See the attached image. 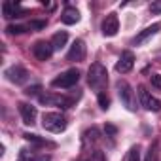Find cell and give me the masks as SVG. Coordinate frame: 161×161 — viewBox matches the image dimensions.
Here are the masks:
<instances>
[{
  "instance_id": "obj_1",
  "label": "cell",
  "mask_w": 161,
  "mask_h": 161,
  "mask_svg": "<svg viewBox=\"0 0 161 161\" xmlns=\"http://www.w3.org/2000/svg\"><path fill=\"white\" fill-rule=\"evenodd\" d=\"M87 84H89L91 89H95V91H99V93L104 89V86L108 84V72H106L104 64L93 63V64L89 66V70H87Z\"/></svg>"
},
{
  "instance_id": "obj_2",
  "label": "cell",
  "mask_w": 161,
  "mask_h": 161,
  "mask_svg": "<svg viewBox=\"0 0 161 161\" xmlns=\"http://www.w3.org/2000/svg\"><path fill=\"white\" fill-rule=\"evenodd\" d=\"M42 127L49 133H63L66 129V119L59 112H46L42 116Z\"/></svg>"
},
{
  "instance_id": "obj_3",
  "label": "cell",
  "mask_w": 161,
  "mask_h": 161,
  "mask_svg": "<svg viewBox=\"0 0 161 161\" xmlns=\"http://www.w3.org/2000/svg\"><path fill=\"white\" fill-rule=\"evenodd\" d=\"M78 82H80V70L78 68H68V70L61 72L57 78L51 80V86L61 87V89H68V87H74Z\"/></svg>"
},
{
  "instance_id": "obj_4",
  "label": "cell",
  "mask_w": 161,
  "mask_h": 161,
  "mask_svg": "<svg viewBox=\"0 0 161 161\" xmlns=\"http://www.w3.org/2000/svg\"><path fill=\"white\" fill-rule=\"evenodd\" d=\"M38 101L44 106H57V108H70L76 103L72 97H64V95H57V93H42L38 97Z\"/></svg>"
},
{
  "instance_id": "obj_5",
  "label": "cell",
  "mask_w": 161,
  "mask_h": 161,
  "mask_svg": "<svg viewBox=\"0 0 161 161\" xmlns=\"http://www.w3.org/2000/svg\"><path fill=\"white\" fill-rule=\"evenodd\" d=\"M118 93H119L121 104H123L127 110L135 112V110H136V99H135V91L131 89V86H129L127 82H119V84H118Z\"/></svg>"
},
{
  "instance_id": "obj_6",
  "label": "cell",
  "mask_w": 161,
  "mask_h": 161,
  "mask_svg": "<svg viewBox=\"0 0 161 161\" xmlns=\"http://www.w3.org/2000/svg\"><path fill=\"white\" fill-rule=\"evenodd\" d=\"M138 97H140V104L148 110V112H159L161 110V101L157 97H153L152 93H148V89L144 86L138 87Z\"/></svg>"
},
{
  "instance_id": "obj_7",
  "label": "cell",
  "mask_w": 161,
  "mask_h": 161,
  "mask_svg": "<svg viewBox=\"0 0 161 161\" xmlns=\"http://www.w3.org/2000/svg\"><path fill=\"white\" fill-rule=\"evenodd\" d=\"M4 76L10 80L12 84H15V86H21V84H25V82H27L29 72H27V68H23V66H19V64H14V66L6 68Z\"/></svg>"
},
{
  "instance_id": "obj_8",
  "label": "cell",
  "mask_w": 161,
  "mask_h": 161,
  "mask_svg": "<svg viewBox=\"0 0 161 161\" xmlns=\"http://www.w3.org/2000/svg\"><path fill=\"white\" fill-rule=\"evenodd\" d=\"M53 46L51 42H46V40H38L34 46H32V55L38 59V61H47L51 55H53Z\"/></svg>"
},
{
  "instance_id": "obj_9",
  "label": "cell",
  "mask_w": 161,
  "mask_h": 161,
  "mask_svg": "<svg viewBox=\"0 0 161 161\" xmlns=\"http://www.w3.org/2000/svg\"><path fill=\"white\" fill-rule=\"evenodd\" d=\"M84 59H86V42L84 40H74V44L70 46V49L66 53V61L80 63Z\"/></svg>"
},
{
  "instance_id": "obj_10",
  "label": "cell",
  "mask_w": 161,
  "mask_h": 161,
  "mask_svg": "<svg viewBox=\"0 0 161 161\" xmlns=\"http://www.w3.org/2000/svg\"><path fill=\"white\" fill-rule=\"evenodd\" d=\"M159 31H161V23H153V25L146 27L144 31H140V32L133 38V44H135V46H142V44H146L150 38H153Z\"/></svg>"
},
{
  "instance_id": "obj_11",
  "label": "cell",
  "mask_w": 161,
  "mask_h": 161,
  "mask_svg": "<svg viewBox=\"0 0 161 161\" xmlns=\"http://www.w3.org/2000/svg\"><path fill=\"white\" fill-rule=\"evenodd\" d=\"M17 108H19V114H21V119H23L25 125H34V123H36L38 112H36V108H34L32 104H29V103H19Z\"/></svg>"
},
{
  "instance_id": "obj_12",
  "label": "cell",
  "mask_w": 161,
  "mask_h": 161,
  "mask_svg": "<svg viewBox=\"0 0 161 161\" xmlns=\"http://www.w3.org/2000/svg\"><path fill=\"white\" fill-rule=\"evenodd\" d=\"M133 66H135V55H133V51L127 49V51L121 53L119 61L116 63V70H118L119 74H127V72L133 70Z\"/></svg>"
},
{
  "instance_id": "obj_13",
  "label": "cell",
  "mask_w": 161,
  "mask_h": 161,
  "mask_svg": "<svg viewBox=\"0 0 161 161\" xmlns=\"http://www.w3.org/2000/svg\"><path fill=\"white\" fill-rule=\"evenodd\" d=\"M119 31V19L116 14H108L103 21V34L104 36H116Z\"/></svg>"
},
{
  "instance_id": "obj_14",
  "label": "cell",
  "mask_w": 161,
  "mask_h": 161,
  "mask_svg": "<svg viewBox=\"0 0 161 161\" xmlns=\"http://www.w3.org/2000/svg\"><path fill=\"white\" fill-rule=\"evenodd\" d=\"M27 12L19 6V4H15V2H12V0H8V2H4L2 4V15L6 17V19H14V17H23Z\"/></svg>"
},
{
  "instance_id": "obj_15",
  "label": "cell",
  "mask_w": 161,
  "mask_h": 161,
  "mask_svg": "<svg viewBox=\"0 0 161 161\" xmlns=\"http://www.w3.org/2000/svg\"><path fill=\"white\" fill-rule=\"evenodd\" d=\"M61 21H63L64 25H76V23L80 21V12H78L76 8L68 6V8H64V12L61 14Z\"/></svg>"
},
{
  "instance_id": "obj_16",
  "label": "cell",
  "mask_w": 161,
  "mask_h": 161,
  "mask_svg": "<svg viewBox=\"0 0 161 161\" xmlns=\"http://www.w3.org/2000/svg\"><path fill=\"white\" fill-rule=\"evenodd\" d=\"M66 42H68V34H66L64 31L55 32V34H53V38H51V46H53V49H55V51H61V49L66 46Z\"/></svg>"
},
{
  "instance_id": "obj_17",
  "label": "cell",
  "mask_w": 161,
  "mask_h": 161,
  "mask_svg": "<svg viewBox=\"0 0 161 161\" xmlns=\"http://www.w3.org/2000/svg\"><path fill=\"white\" fill-rule=\"evenodd\" d=\"M95 142H99V129L91 127L84 133V146H89V144H95Z\"/></svg>"
},
{
  "instance_id": "obj_18",
  "label": "cell",
  "mask_w": 161,
  "mask_h": 161,
  "mask_svg": "<svg viewBox=\"0 0 161 161\" xmlns=\"http://www.w3.org/2000/svg\"><path fill=\"white\" fill-rule=\"evenodd\" d=\"M123 161H140V146H138V144H136V146H131L129 152L125 153Z\"/></svg>"
},
{
  "instance_id": "obj_19",
  "label": "cell",
  "mask_w": 161,
  "mask_h": 161,
  "mask_svg": "<svg viewBox=\"0 0 161 161\" xmlns=\"http://www.w3.org/2000/svg\"><path fill=\"white\" fill-rule=\"evenodd\" d=\"M23 136H25V140H29V142H34V144H40V146H53L49 140H44V138H40L38 135H32V133H25Z\"/></svg>"
},
{
  "instance_id": "obj_20",
  "label": "cell",
  "mask_w": 161,
  "mask_h": 161,
  "mask_svg": "<svg viewBox=\"0 0 161 161\" xmlns=\"http://www.w3.org/2000/svg\"><path fill=\"white\" fill-rule=\"evenodd\" d=\"M25 31H27V27H23V25H8V27H6V32L12 34V36H15V34H23Z\"/></svg>"
},
{
  "instance_id": "obj_21",
  "label": "cell",
  "mask_w": 161,
  "mask_h": 161,
  "mask_svg": "<svg viewBox=\"0 0 161 161\" xmlns=\"http://www.w3.org/2000/svg\"><path fill=\"white\" fill-rule=\"evenodd\" d=\"M40 91H42V86H40V84H34V86H31V87L25 89V95H27V97H34V95H38ZM38 97H40V95H38Z\"/></svg>"
},
{
  "instance_id": "obj_22",
  "label": "cell",
  "mask_w": 161,
  "mask_h": 161,
  "mask_svg": "<svg viewBox=\"0 0 161 161\" xmlns=\"http://www.w3.org/2000/svg\"><path fill=\"white\" fill-rule=\"evenodd\" d=\"M97 99H99V106H101L103 110H108V106H110V99H108L104 93H99Z\"/></svg>"
},
{
  "instance_id": "obj_23",
  "label": "cell",
  "mask_w": 161,
  "mask_h": 161,
  "mask_svg": "<svg viewBox=\"0 0 161 161\" xmlns=\"http://www.w3.org/2000/svg\"><path fill=\"white\" fill-rule=\"evenodd\" d=\"M150 82H152L153 87L161 89V74H152V76H150Z\"/></svg>"
},
{
  "instance_id": "obj_24",
  "label": "cell",
  "mask_w": 161,
  "mask_h": 161,
  "mask_svg": "<svg viewBox=\"0 0 161 161\" xmlns=\"http://www.w3.org/2000/svg\"><path fill=\"white\" fill-rule=\"evenodd\" d=\"M150 12H152L153 15L161 14V0H155V2H152V4H150Z\"/></svg>"
},
{
  "instance_id": "obj_25",
  "label": "cell",
  "mask_w": 161,
  "mask_h": 161,
  "mask_svg": "<svg viewBox=\"0 0 161 161\" xmlns=\"http://www.w3.org/2000/svg\"><path fill=\"white\" fill-rule=\"evenodd\" d=\"M29 29L42 31V29H46V21H31V23H29Z\"/></svg>"
},
{
  "instance_id": "obj_26",
  "label": "cell",
  "mask_w": 161,
  "mask_h": 161,
  "mask_svg": "<svg viewBox=\"0 0 161 161\" xmlns=\"http://www.w3.org/2000/svg\"><path fill=\"white\" fill-rule=\"evenodd\" d=\"M89 161H106V159H104V153L103 152H93L91 157H89Z\"/></svg>"
},
{
  "instance_id": "obj_27",
  "label": "cell",
  "mask_w": 161,
  "mask_h": 161,
  "mask_svg": "<svg viewBox=\"0 0 161 161\" xmlns=\"http://www.w3.org/2000/svg\"><path fill=\"white\" fill-rule=\"evenodd\" d=\"M155 159H157V155H155V146H150L148 155H146V159H144V161H155Z\"/></svg>"
},
{
  "instance_id": "obj_28",
  "label": "cell",
  "mask_w": 161,
  "mask_h": 161,
  "mask_svg": "<svg viewBox=\"0 0 161 161\" xmlns=\"http://www.w3.org/2000/svg\"><path fill=\"white\" fill-rule=\"evenodd\" d=\"M104 133H106V135H110V136H114V135L118 133V129H116L114 125H106V127H104Z\"/></svg>"
}]
</instances>
